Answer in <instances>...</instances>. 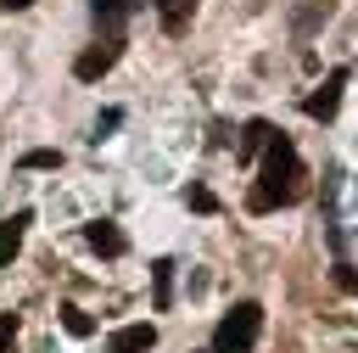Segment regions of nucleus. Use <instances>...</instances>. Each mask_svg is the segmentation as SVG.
Listing matches in <instances>:
<instances>
[{
  "mask_svg": "<svg viewBox=\"0 0 358 353\" xmlns=\"http://www.w3.org/2000/svg\"><path fill=\"white\" fill-rule=\"evenodd\" d=\"M257 157H263V168H257V185H252L246 207H252V213H274V207H291V202L308 191V168H302L296 146H291L285 134H268V146H263Z\"/></svg>",
  "mask_w": 358,
  "mask_h": 353,
  "instance_id": "1",
  "label": "nucleus"
},
{
  "mask_svg": "<svg viewBox=\"0 0 358 353\" xmlns=\"http://www.w3.org/2000/svg\"><path fill=\"white\" fill-rule=\"evenodd\" d=\"M257 331H263V308L257 303H235L218 331H213V353H252L257 347Z\"/></svg>",
  "mask_w": 358,
  "mask_h": 353,
  "instance_id": "2",
  "label": "nucleus"
},
{
  "mask_svg": "<svg viewBox=\"0 0 358 353\" xmlns=\"http://www.w3.org/2000/svg\"><path fill=\"white\" fill-rule=\"evenodd\" d=\"M341 84H347V67H336V73H330L308 101H302V112H308V118H319V123H330V118H336V101H341Z\"/></svg>",
  "mask_w": 358,
  "mask_h": 353,
  "instance_id": "3",
  "label": "nucleus"
},
{
  "mask_svg": "<svg viewBox=\"0 0 358 353\" xmlns=\"http://www.w3.org/2000/svg\"><path fill=\"white\" fill-rule=\"evenodd\" d=\"M112 62H117V39H106V45H90V50H78V56H73V78H84V84H90V78H101Z\"/></svg>",
  "mask_w": 358,
  "mask_h": 353,
  "instance_id": "4",
  "label": "nucleus"
},
{
  "mask_svg": "<svg viewBox=\"0 0 358 353\" xmlns=\"http://www.w3.org/2000/svg\"><path fill=\"white\" fill-rule=\"evenodd\" d=\"M157 347V325L145 319V325H123V331H112L106 336V353H151Z\"/></svg>",
  "mask_w": 358,
  "mask_h": 353,
  "instance_id": "5",
  "label": "nucleus"
},
{
  "mask_svg": "<svg viewBox=\"0 0 358 353\" xmlns=\"http://www.w3.org/2000/svg\"><path fill=\"white\" fill-rule=\"evenodd\" d=\"M84 241H90L101 258H123V247H129V241H123V230H117L112 219H90V224H84Z\"/></svg>",
  "mask_w": 358,
  "mask_h": 353,
  "instance_id": "6",
  "label": "nucleus"
},
{
  "mask_svg": "<svg viewBox=\"0 0 358 353\" xmlns=\"http://www.w3.org/2000/svg\"><path fill=\"white\" fill-rule=\"evenodd\" d=\"M268 134H274V123H268V118H252V123L241 129V140H235V157H241V162H252V157L268 146Z\"/></svg>",
  "mask_w": 358,
  "mask_h": 353,
  "instance_id": "7",
  "label": "nucleus"
},
{
  "mask_svg": "<svg viewBox=\"0 0 358 353\" xmlns=\"http://www.w3.org/2000/svg\"><path fill=\"white\" fill-rule=\"evenodd\" d=\"M28 224H34V213H11V219H0V263H11V258H17V247H22Z\"/></svg>",
  "mask_w": 358,
  "mask_h": 353,
  "instance_id": "8",
  "label": "nucleus"
},
{
  "mask_svg": "<svg viewBox=\"0 0 358 353\" xmlns=\"http://www.w3.org/2000/svg\"><path fill=\"white\" fill-rule=\"evenodd\" d=\"M157 17H162L168 34H185L190 17H196V0H157Z\"/></svg>",
  "mask_w": 358,
  "mask_h": 353,
  "instance_id": "9",
  "label": "nucleus"
},
{
  "mask_svg": "<svg viewBox=\"0 0 358 353\" xmlns=\"http://www.w3.org/2000/svg\"><path fill=\"white\" fill-rule=\"evenodd\" d=\"M151 286H157V308H168V303H173V263H168V258L151 263Z\"/></svg>",
  "mask_w": 358,
  "mask_h": 353,
  "instance_id": "10",
  "label": "nucleus"
},
{
  "mask_svg": "<svg viewBox=\"0 0 358 353\" xmlns=\"http://www.w3.org/2000/svg\"><path fill=\"white\" fill-rule=\"evenodd\" d=\"M62 325H67V336H95V319H90L78 303H67V308H62Z\"/></svg>",
  "mask_w": 358,
  "mask_h": 353,
  "instance_id": "11",
  "label": "nucleus"
},
{
  "mask_svg": "<svg viewBox=\"0 0 358 353\" xmlns=\"http://www.w3.org/2000/svg\"><path fill=\"white\" fill-rule=\"evenodd\" d=\"M185 202H190L196 213H218V196H213L207 185H190V191H185Z\"/></svg>",
  "mask_w": 358,
  "mask_h": 353,
  "instance_id": "12",
  "label": "nucleus"
},
{
  "mask_svg": "<svg viewBox=\"0 0 358 353\" xmlns=\"http://www.w3.org/2000/svg\"><path fill=\"white\" fill-rule=\"evenodd\" d=\"M56 162H62V151H50V146H39V151L22 157V168H56Z\"/></svg>",
  "mask_w": 358,
  "mask_h": 353,
  "instance_id": "13",
  "label": "nucleus"
},
{
  "mask_svg": "<svg viewBox=\"0 0 358 353\" xmlns=\"http://www.w3.org/2000/svg\"><path fill=\"white\" fill-rule=\"evenodd\" d=\"M17 342V314H0V353H11Z\"/></svg>",
  "mask_w": 358,
  "mask_h": 353,
  "instance_id": "14",
  "label": "nucleus"
},
{
  "mask_svg": "<svg viewBox=\"0 0 358 353\" xmlns=\"http://www.w3.org/2000/svg\"><path fill=\"white\" fill-rule=\"evenodd\" d=\"M117 123H123V112H117V106H112V112H101V123H95V140H101L106 129H117Z\"/></svg>",
  "mask_w": 358,
  "mask_h": 353,
  "instance_id": "15",
  "label": "nucleus"
},
{
  "mask_svg": "<svg viewBox=\"0 0 358 353\" xmlns=\"http://www.w3.org/2000/svg\"><path fill=\"white\" fill-rule=\"evenodd\" d=\"M336 286H341V291H352V263H347V258L336 263Z\"/></svg>",
  "mask_w": 358,
  "mask_h": 353,
  "instance_id": "16",
  "label": "nucleus"
},
{
  "mask_svg": "<svg viewBox=\"0 0 358 353\" xmlns=\"http://www.w3.org/2000/svg\"><path fill=\"white\" fill-rule=\"evenodd\" d=\"M0 6H6V11H22V6H34V0H0Z\"/></svg>",
  "mask_w": 358,
  "mask_h": 353,
  "instance_id": "17",
  "label": "nucleus"
}]
</instances>
